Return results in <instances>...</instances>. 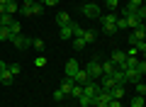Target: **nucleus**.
I'll return each mask as SVG.
<instances>
[{"label":"nucleus","mask_w":146,"mask_h":107,"mask_svg":"<svg viewBox=\"0 0 146 107\" xmlns=\"http://www.w3.org/2000/svg\"><path fill=\"white\" fill-rule=\"evenodd\" d=\"M127 25H129L131 29H136V27H141V25H144V20H139L136 15H129V17H127Z\"/></svg>","instance_id":"nucleus-18"},{"label":"nucleus","mask_w":146,"mask_h":107,"mask_svg":"<svg viewBox=\"0 0 146 107\" xmlns=\"http://www.w3.org/2000/svg\"><path fill=\"white\" fill-rule=\"evenodd\" d=\"M17 5H20V10H17V12H22V15H32V5H34V0H20Z\"/></svg>","instance_id":"nucleus-10"},{"label":"nucleus","mask_w":146,"mask_h":107,"mask_svg":"<svg viewBox=\"0 0 146 107\" xmlns=\"http://www.w3.org/2000/svg\"><path fill=\"white\" fill-rule=\"evenodd\" d=\"M129 5H134V7H141V5H144V0H129Z\"/></svg>","instance_id":"nucleus-36"},{"label":"nucleus","mask_w":146,"mask_h":107,"mask_svg":"<svg viewBox=\"0 0 146 107\" xmlns=\"http://www.w3.org/2000/svg\"><path fill=\"white\" fill-rule=\"evenodd\" d=\"M0 27H3V15H0Z\"/></svg>","instance_id":"nucleus-39"},{"label":"nucleus","mask_w":146,"mask_h":107,"mask_svg":"<svg viewBox=\"0 0 146 107\" xmlns=\"http://www.w3.org/2000/svg\"><path fill=\"white\" fill-rule=\"evenodd\" d=\"M17 10H20L17 3H12V0H7V3H5V15H15Z\"/></svg>","instance_id":"nucleus-20"},{"label":"nucleus","mask_w":146,"mask_h":107,"mask_svg":"<svg viewBox=\"0 0 146 107\" xmlns=\"http://www.w3.org/2000/svg\"><path fill=\"white\" fill-rule=\"evenodd\" d=\"M7 29H10V34H22V25H20L17 20H15V17L10 20V25H7Z\"/></svg>","instance_id":"nucleus-17"},{"label":"nucleus","mask_w":146,"mask_h":107,"mask_svg":"<svg viewBox=\"0 0 146 107\" xmlns=\"http://www.w3.org/2000/svg\"><path fill=\"white\" fill-rule=\"evenodd\" d=\"M12 80H15V76H12L7 68H3V71H0V83H3V85H12Z\"/></svg>","instance_id":"nucleus-13"},{"label":"nucleus","mask_w":146,"mask_h":107,"mask_svg":"<svg viewBox=\"0 0 146 107\" xmlns=\"http://www.w3.org/2000/svg\"><path fill=\"white\" fill-rule=\"evenodd\" d=\"M71 22H73V20L66 15V12H58V15H56V25H58V27H66V25H71Z\"/></svg>","instance_id":"nucleus-16"},{"label":"nucleus","mask_w":146,"mask_h":107,"mask_svg":"<svg viewBox=\"0 0 146 107\" xmlns=\"http://www.w3.org/2000/svg\"><path fill=\"white\" fill-rule=\"evenodd\" d=\"M78 102H80V107H93V100H90V97H85V95H80Z\"/></svg>","instance_id":"nucleus-30"},{"label":"nucleus","mask_w":146,"mask_h":107,"mask_svg":"<svg viewBox=\"0 0 146 107\" xmlns=\"http://www.w3.org/2000/svg\"><path fill=\"white\" fill-rule=\"evenodd\" d=\"M134 88H136V95H144V92H146V85H144V83H134Z\"/></svg>","instance_id":"nucleus-33"},{"label":"nucleus","mask_w":146,"mask_h":107,"mask_svg":"<svg viewBox=\"0 0 146 107\" xmlns=\"http://www.w3.org/2000/svg\"><path fill=\"white\" fill-rule=\"evenodd\" d=\"M34 66L36 68H44V66H46V58H44V56H36L34 58Z\"/></svg>","instance_id":"nucleus-32"},{"label":"nucleus","mask_w":146,"mask_h":107,"mask_svg":"<svg viewBox=\"0 0 146 107\" xmlns=\"http://www.w3.org/2000/svg\"><path fill=\"white\" fill-rule=\"evenodd\" d=\"M7 39H12L10 29H7V27H0V41H7Z\"/></svg>","instance_id":"nucleus-26"},{"label":"nucleus","mask_w":146,"mask_h":107,"mask_svg":"<svg viewBox=\"0 0 146 107\" xmlns=\"http://www.w3.org/2000/svg\"><path fill=\"white\" fill-rule=\"evenodd\" d=\"M112 80L117 83V85H127V76L122 68H115V73H112Z\"/></svg>","instance_id":"nucleus-11"},{"label":"nucleus","mask_w":146,"mask_h":107,"mask_svg":"<svg viewBox=\"0 0 146 107\" xmlns=\"http://www.w3.org/2000/svg\"><path fill=\"white\" fill-rule=\"evenodd\" d=\"M63 97H66V92H61V88H58V90H56V92H54V100H56V102H61V100H63Z\"/></svg>","instance_id":"nucleus-35"},{"label":"nucleus","mask_w":146,"mask_h":107,"mask_svg":"<svg viewBox=\"0 0 146 107\" xmlns=\"http://www.w3.org/2000/svg\"><path fill=\"white\" fill-rule=\"evenodd\" d=\"M10 41L15 44V49H22V51L32 46V39H29V37H25V34H12V39H10Z\"/></svg>","instance_id":"nucleus-4"},{"label":"nucleus","mask_w":146,"mask_h":107,"mask_svg":"<svg viewBox=\"0 0 146 107\" xmlns=\"http://www.w3.org/2000/svg\"><path fill=\"white\" fill-rule=\"evenodd\" d=\"M32 46L36 51H44V39H32Z\"/></svg>","instance_id":"nucleus-31"},{"label":"nucleus","mask_w":146,"mask_h":107,"mask_svg":"<svg viewBox=\"0 0 146 107\" xmlns=\"http://www.w3.org/2000/svg\"><path fill=\"white\" fill-rule=\"evenodd\" d=\"M100 68H102V76H112L117 66H115L112 61H102V63H100Z\"/></svg>","instance_id":"nucleus-14"},{"label":"nucleus","mask_w":146,"mask_h":107,"mask_svg":"<svg viewBox=\"0 0 146 107\" xmlns=\"http://www.w3.org/2000/svg\"><path fill=\"white\" fill-rule=\"evenodd\" d=\"M68 95H73V97H80V95H83V85H76V83H73V88H71V92H68Z\"/></svg>","instance_id":"nucleus-25"},{"label":"nucleus","mask_w":146,"mask_h":107,"mask_svg":"<svg viewBox=\"0 0 146 107\" xmlns=\"http://www.w3.org/2000/svg\"><path fill=\"white\" fill-rule=\"evenodd\" d=\"M39 3H42L44 7H56L58 5V0H39Z\"/></svg>","instance_id":"nucleus-34"},{"label":"nucleus","mask_w":146,"mask_h":107,"mask_svg":"<svg viewBox=\"0 0 146 107\" xmlns=\"http://www.w3.org/2000/svg\"><path fill=\"white\" fill-rule=\"evenodd\" d=\"M80 39H83L85 44H93V41L98 39V32H95V29H83V34H80Z\"/></svg>","instance_id":"nucleus-12"},{"label":"nucleus","mask_w":146,"mask_h":107,"mask_svg":"<svg viewBox=\"0 0 146 107\" xmlns=\"http://www.w3.org/2000/svg\"><path fill=\"white\" fill-rule=\"evenodd\" d=\"M110 100H112V97H110V92H102V90H100L98 95L93 97V107H107Z\"/></svg>","instance_id":"nucleus-6"},{"label":"nucleus","mask_w":146,"mask_h":107,"mask_svg":"<svg viewBox=\"0 0 146 107\" xmlns=\"http://www.w3.org/2000/svg\"><path fill=\"white\" fill-rule=\"evenodd\" d=\"M100 17H102V29H105V34H117V27H115L117 15H115V12H110V15H100Z\"/></svg>","instance_id":"nucleus-2"},{"label":"nucleus","mask_w":146,"mask_h":107,"mask_svg":"<svg viewBox=\"0 0 146 107\" xmlns=\"http://www.w3.org/2000/svg\"><path fill=\"white\" fill-rule=\"evenodd\" d=\"M105 5H107V10H110V12H115V10H117V5H119V0H105Z\"/></svg>","instance_id":"nucleus-29"},{"label":"nucleus","mask_w":146,"mask_h":107,"mask_svg":"<svg viewBox=\"0 0 146 107\" xmlns=\"http://www.w3.org/2000/svg\"><path fill=\"white\" fill-rule=\"evenodd\" d=\"M58 37H61L63 41H66V39H71V37H73V27H71V25L61 27V32H58Z\"/></svg>","instance_id":"nucleus-19"},{"label":"nucleus","mask_w":146,"mask_h":107,"mask_svg":"<svg viewBox=\"0 0 146 107\" xmlns=\"http://www.w3.org/2000/svg\"><path fill=\"white\" fill-rule=\"evenodd\" d=\"M71 88H73V78H63V80H61V92H66V95H68Z\"/></svg>","instance_id":"nucleus-21"},{"label":"nucleus","mask_w":146,"mask_h":107,"mask_svg":"<svg viewBox=\"0 0 146 107\" xmlns=\"http://www.w3.org/2000/svg\"><path fill=\"white\" fill-rule=\"evenodd\" d=\"M122 95H124V85H115L110 90V97H112V100H122Z\"/></svg>","instance_id":"nucleus-15"},{"label":"nucleus","mask_w":146,"mask_h":107,"mask_svg":"<svg viewBox=\"0 0 146 107\" xmlns=\"http://www.w3.org/2000/svg\"><path fill=\"white\" fill-rule=\"evenodd\" d=\"M63 71H66V78H73L80 71V63L76 61V58H71V61H66V68H63Z\"/></svg>","instance_id":"nucleus-7"},{"label":"nucleus","mask_w":146,"mask_h":107,"mask_svg":"<svg viewBox=\"0 0 146 107\" xmlns=\"http://www.w3.org/2000/svg\"><path fill=\"white\" fill-rule=\"evenodd\" d=\"M85 73L90 76V80H100V78H102V68H100V61H98V58H90V61H88Z\"/></svg>","instance_id":"nucleus-1"},{"label":"nucleus","mask_w":146,"mask_h":107,"mask_svg":"<svg viewBox=\"0 0 146 107\" xmlns=\"http://www.w3.org/2000/svg\"><path fill=\"white\" fill-rule=\"evenodd\" d=\"M80 12H83L85 17H100V15H102V10H100L98 3H85V5L80 7Z\"/></svg>","instance_id":"nucleus-3"},{"label":"nucleus","mask_w":146,"mask_h":107,"mask_svg":"<svg viewBox=\"0 0 146 107\" xmlns=\"http://www.w3.org/2000/svg\"><path fill=\"white\" fill-rule=\"evenodd\" d=\"M98 92H100V83L98 80H90V83H85V85H83V95L90 97V100H93Z\"/></svg>","instance_id":"nucleus-5"},{"label":"nucleus","mask_w":146,"mask_h":107,"mask_svg":"<svg viewBox=\"0 0 146 107\" xmlns=\"http://www.w3.org/2000/svg\"><path fill=\"white\" fill-rule=\"evenodd\" d=\"M3 68H7V63H5V61H0V71H3Z\"/></svg>","instance_id":"nucleus-37"},{"label":"nucleus","mask_w":146,"mask_h":107,"mask_svg":"<svg viewBox=\"0 0 146 107\" xmlns=\"http://www.w3.org/2000/svg\"><path fill=\"white\" fill-rule=\"evenodd\" d=\"M110 61L115 63L117 68H122V63L127 61V54H124V51H112V56H110Z\"/></svg>","instance_id":"nucleus-8"},{"label":"nucleus","mask_w":146,"mask_h":107,"mask_svg":"<svg viewBox=\"0 0 146 107\" xmlns=\"http://www.w3.org/2000/svg\"><path fill=\"white\" fill-rule=\"evenodd\" d=\"M7 71H10L12 76H20V73H22V66H20V63H7Z\"/></svg>","instance_id":"nucleus-22"},{"label":"nucleus","mask_w":146,"mask_h":107,"mask_svg":"<svg viewBox=\"0 0 146 107\" xmlns=\"http://www.w3.org/2000/svg\"><path fill=\"white\" fill-rule=\"evenodd\" d=\"M134 71L139 73V76H144V73H146V61H144V58H141V61H136V66H134Z\"/></svg>","instance_id":"nucleus-23"},{"label":"nucleus","mask_w":146,"mask_h":107,"mask_svg":"<svg viewBox=\"0 0 146 107\" xmlns=\"http://www.w3.org/2000/svg\"><path fill=\"white\" fill-rule=\"evenodd\" d=\"M131 107H144V95H134L131 97Z\"/></svg>","instance_id":"nucleus-28"},{"label":"nucleus","mask_w":146,"mask_h":107,"mask_svg":"<svg viewBox=\"0 0 146 107\" xmlns=\"http://www.w3.org/2000/svg\"><path fill=\"white\" fill-rule=\"evenodd\" d=\"M5 3H7V0H0V5H5Z\"/></svg>","instance_id":"nucleus-38"},{"label":"nucleus","mask_w":146,"mask_h":107,"mask_svg":"<svg viewBox=\"0 0 146 107\" xmlns=\"http://www.w3.org/2000/svg\"><path fill=\"white\" fill-rule=\"evenodd\" d=\"M44 12V5L39 3V0H34V5H32V15H42Z\"/></svg>","instance_id":"nucleus-24"},{"label":"nucleus","mask_w":146,"mask_h":107,"mask_svg":"<svg viewBox=\"0 0 146 107\" xmlns=\"http://www.w3.org/2000/svg\"><path fill=\"white\" fill-rule=\"evenodd\" d=\"M73 83H76V85H85V83H90V76L85 73V68H80V71L73 76Z\"/></svg>","instance_id":"nucleus-9"},{"label":"nucleus","mask_w":146,"mask_h":107,"mask_svg":"<svg viewBox=\"0 0 146 107\" xmlns=\"http://www.w3.org/2000/svg\"><path fill=\"white\" fill-rule=\"evenodd\" d=\"M12 3H20V0H12Z\"/></svg>","instance_id":"nucleus-40"},{"label":"nucleus","mask_w":146,"mask_h":107,"mask_svg":"<svg viewBox=\"0 0 146 107\" xmlns=\"http://www.w3.org/2000/svg\"><path fill=\"white\" fill-rule=\"evenodd\" d=\"M85 46H88V44H85V41L80 39V37H76V39H73V49H76V51H80V49H85Z\"/></svg>","instance_id":"nucleus-27"}]
</instances>
